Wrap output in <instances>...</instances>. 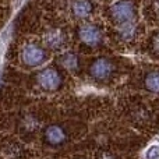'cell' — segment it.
<instances>
[{
	"label": "cell",
	"instance_id": "obj_1",
	"mask_svg": "<svg viewBox=\"0 0 159 159\" xmlns=\"http://www.w3.org/2000/svg\"><path fill=\"white\" fill-rule=\"evenodd\" d=\"M109 17L117 25L129 24V22L134 21V18H135V7L130 0L116 2L109 8Z\"/></svg>",
	"mask_w": 159,
	"mask_h": 159
},
{
	"label": "cell",
	"instance_id": "obj_2",
	"mask_svg": "<svg viewBox=\"0 0 159 159\" xmlns=\"http://www.w3.org/2000/svg\"><path fill=\"white\" fill-rule=\"evenodd\" d=\"M78 38L87 46L96 48L102 42V31L95 24H82L78 28Z\"/></svg>",
	"mask_w": 159,
	"mask_h": 159
},
{
	"label": "cell",
	"instance_id": "obj_3",
	"mask_svg": "<svg viewBox=\"0 0 159 159\" xmlns=\"http://www.w3.org/2000/svg\"><path fill=\"white\" fill-rule=\"evenodd\" d=\"M36 80H38V84L41 85V88H43L46 91H56L61 85L60 73L53 67H48V69H43L42 71H39Z\"/></svg>",
	"mask_w": 159,
	"mask_h": 159
},
{
	"label": "cell",
	"instance_id": "obj_4",
	"mask_svg": "<svg viewBox=\"0 0 159 159\" xmlns=\"http://www.w3.org/2000/svg\"><path fill=\"white\" fill-rule=\"evenodd\" d=\"M46 52L36 43H30L22 50V61L27 66H38L46 60Z\"/></svg>",
	"mask_w": 159,
	"mask_h": 159
},
{
	"label": "cell",
	"instance_id": "obj_5",
	"mask_svg": "<svg viewBox=\"0 0 159 159\" xmlns=\"http://www.w3.org/2000/svg\"><path fill=\"white\" fill-rule=\"evenodd\" d=\"M113 70H115V66L110 60L107 59H96L89 67V74L91 77H93L98 81H103V80L109 78L112 75Z\"/></svg>",
	"mask_w": 159,
	"mask_h": 159
},
{
	"label": "cell",
	"instance_id": "obj_6",
	"mask_svg": "<svg viewBox=\"0 0 159 159\" xmlns=\"http://www.w3.org/2000/svg\"><path fill=\"white\" fill-rule=\"evenodd\" d=\"M43 42L49 49H60L66 42V34L60 30V28H52L49 30L43 36Z\"/></svg>",
	"mask_w": 159,
	"mask_h": 159
},
{
	"label": "cell",
	"instance_id": "obj_7",
	"mask_svg": "<svg viewBox=\"0 0 159 159\" xmlns=\"http://www.w3.org/2000/svg\"><path fill=\"white\" fill-rule=\"evenodd\" d=\"M45 140L50 145H60L66 141V131L57 124H52L45 130Z\"/></svg>",
	"mask_w": 159,
	"mask_h": 159
},
{
	"label": "cell",
	"instance_id": "obj_8",
	"mask_svg": "<svg viewBox=\"0 0 159 159\" xmlns=\"http://www.w3.org/2000/svg\"><path fill=\"white\" fill-rule=\"evenodd\" d=\"M117 36L124 43H131L138 36V27L135 25L134 21L129 22V24H124V25H119Z\"/></svg>",
	"mask_w": 159,
	"mask_h": 159
},
{
	"label": "cell",
	"instance_id": "obj_9",
	"mask_svg": "<svg viewBox=\"0 0 159 159\" xmlns=\"http://www.w3.org/2000/svg\"><path fill=\"white\" fill-rule=\"evenodd\" d=\"M71 11L77 18H87L92 14L93 4L91 0H73Z\"/></svg>",
	"mask_w": 159,
	"mask_h": 159
},
{
	"label": "cell",
	"instance_id": "obj_10",
	"mask_svg": "<svg viewBox=\"0 0 159 159\" xmlns=\"http://www.w3.org/2000/svg\"><path fill=\"white\" fill-rule=\"evenodd\" d=\"M59 61H60L61 66L66 70H69V71H75V70L78 69V57H77V55H74V53H71V52L63 53V55L60 56V59H59Z\"/></svg>",
	"mask_w": 159,
	"mask_h": 159
},
{
	"label": "cell",
	"instance_id": "obj_11",
	"mask_svg": "<svg viewBox=\"0 0 159 159\" xmlns=\"http://www.w3.org/2000/svg\"><path fill=\"white\" fill-rule=\"evenodd\" d=\"M144 85L148 91L159 93V71H151L144 78Z\"/></svg>",
	"mask_w": 159,
	"mask_h": 159
},
{
	"label": "cell",
	"instance_id": "obj_12",
	"mask_svg": "<svg viewBox=\"0 0 159 159\" xmlns=\"http://www.w3.org/2000/svg\"><path fill=\"white\" fill-rule=\"evenodd\" d=\"M151 49L155 55H159V32H157L154 36H152L151 41Z\"/></svg>",
	"mask_w": 159,
	"mask_h": 159
},
{
	"label": "cell",
	"instance_id": "obj_13",
	"mask_svg": "<svg viewBox=\"0 0 159 159\" xmlns=\"http://www.w3.org/2000/svg\"><path fill=\"white\" fill-rule=\"evenodd\" d=\"M151 7H152V13H154V16L159 18V0H152Z\"/></svg>",
	"mask_w": 159,
	"mask_h": 159
},
{
	"label": "cell",
	"instance_id": "obj_14",
	"mask_svg": "<svg viewBox=\"0 0 159 159\" xmlns=\"http://www.w3.org/2000/svg\"><path fill=\"white\" fill-rule=\"evenodd\" d=\"M158 155H159V148H158V147H154V148L149 149V154H148L149 159H155Z\"/></svg>",
	"mask_w": 159,
	"mask_h": 159
},
{
	"label": "cell",
	"instance_id": "obj_15",
	"mask_svg": "<svg viewBox=\"0 0 159 159\" xmlns=\"http://www.w3.org/2000/svg\"><path fill=\"white\" fill-rule=\"evenodd\" d=\"M99 159H113V158L110 157V155H107V154H103V155H102V157L99 158Z\"/></svg>",
	"mask_w": 159,
	"mask_h": 159
}]
</instances>
